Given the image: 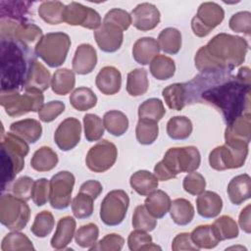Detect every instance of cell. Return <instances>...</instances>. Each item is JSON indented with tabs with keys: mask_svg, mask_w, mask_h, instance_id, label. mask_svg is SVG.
<instances>
[{
	"mask_svg": "<svg viewBox=\"0 0 251 251\" xmlns=\"http://www.w3.org/2000/svg\"><path fill=\"white\" fill-rule=\"evenodd\" d=\"M185 87L186 104L203 103L221 113L226 125L250 113L251 75L249 67H241L236 75L230 70L200 73Z\"/></svg>",
	"mask_w": 251,
	"mask_h": 251,
	"instance_id": "obj_1",
	"label": "cell"
},
{
	"mask_svg": "<svg viewBox=\"0 0 251 251\" xmlns=\"http://www.w3.org/2000/svg\"><path fill=\"white\" fill-rule=\"evenodd\" d=\"M247 51L248 42L243 37L219 33L198 49L194 57L195 67L200 73L233 71L244 62Z\"/></svg>",
	"mask_w": 251,
	"mask_h": 251,
	"instance_id": "obj_2",
	"label": "cell"
},
{
	"mask_svg": "<svg viewBox=\"0 0 251 251\" xmlns=\"http://www.w3.org/2000/svg\"><path fill=\"white\" fill-rule=\"evenodd\" d=\"M1 90H24L29 68L36 60L33 52L23 43L1 39Z\"/></svg>",
	"mask_w": 251,
	"mask_h": 251,
	"instance_id": "obj_3",
	"label": "cell"
},
{
	"mask_svg": "<svg viewBox=\"0 0 251 251\" xmlns=\"http://www.w3.org/2000/svg\"><path fill=\"white\" fill-rule=\"evenodd\" d=\"M201 163L200 152L195 146L173 147L168 149L162 161L154 167L158 180L166 181L175 178L178 174L196 171Z\"/></svg>",
	"mask_w": 251,
	"mask_h": 251,
	"instance_id": "obj_4",
	"label": "cell"
},
{
	"mask_svg": "<svg viewBox=\"0 0 251 251\" xmlns=\"http://www.w3.org/2000/svg\"><path fill=\"white\" fill-rule=\"evenodd\" d=\"M29 146L25 139L13 132L1 136V190L4 191L25 168V157Z\"/></svg>",
	"mask_w": 251,
	"mask_h": 251,
	"instance_id": "obj_5",
	"label": "cell"
},
{
	"mask_svg": "<svg viewBox=\"0 0 251 251\" xmlns=\"http://www.w3.org/2000/svg\"><path fill=\"white\" fill-rule=\"evenodd\" d=\"M44 102V96L38 89H24L21 94L19 90H1L0 104L10 117H20L29 112H39Z\"/></svg>",
	"mask_w": 251,
	"mask_h": 251,
	"instance_id": "obj_6",
	"label": "cell"
},
{
	"mask_svg": "<svg viewBox=\"0 0 251 251\" xmlns=\"http://www.w3.org/2000/svg\"><path fill=\"white\" fill-rule=\"evenodd\" d=\"M70 47L71 39L67 33L49 32L35 44L34 54L50 68H58L65 63Z\"/></svg>",
	"mask_w": 251,
	"mask_h": 251,
	"instance_id": "obj_7",
	"label": "cell"
},
{
	"mask_svg": "<svg viewBox=\"0 0 251 251\" xmlns=\"http://www.w3.org/2000/svg\"><path fill=\"white\" fill-rule=\"evenodd\" d=\"M248 155V143L244 141H228L217 146L209 154L210 167L216 171L241 168Z\"/></svg>",
	"mask_w": 251,
	"mask_h": 251,
	"instance_id": "obj_8",
	"label": "cell"
},
{
	"mask_svg": "<svg viewBox=\"0 0 251 251\" xmlns=\"http://www.w3.org/2000/svg\"><path fill=\"white\" fill-rule=\"evenodd\" d=\"M30 209L26 201L6 193L0 198V223L12 231L22 230L28 223Z\"/></svg>",
	"mask_w": 251,
	"mask_h": 251,
	"instance_id": "obj_9",
	"label": "cell"
},
{
	"mask_svg": "<svg viewBox=\"0 0 251 251\" xmlns=\"http://www.w3.org/2000/svg\"><path fill=\"white\" fill-rule=\"evenodd\" d=\"M129 205V197L126 191L115 189L106 194L100 206V219L106 226H115L123 223Z\"/></svg>",
	"mask_w": 251,
	"mask_h": 251,
	"instance_id": "obj_10",
	"label": "cell"
},
{
	"mask_svg": "<svg viewBox=\"0 0 251 251\" xmlns=\"http://www.w3.org/2000/svg\"><path fill=\"white\" fill-rule=\"evenodd\" d=\"M42 29L35 24L26 22H16L7 19L0 20L1 39H12L26 46L39 41L42 37Z\"/></svg>",
	"mask_w": 251,
	"mask_h": 251,
	"instance_id": "obj_11",
	"label": "cell"
},
{
	"mask_svg": "<svg viewBox=\"0 0 251 251\" xmlns=\"http://www.w3.org/2000/svg\"><path fill=\"white\" fill-rule=\"evenodd\" d=\"M75 176L68 171L55 174L49 180V203L56 210L67 209L72 201Z\"/></svg>",
	"mask_w": 251,
	"mask_h": 251,
	"instance_id": "obj_12",
	"label": "cell"
},
{
	"mask_svg": "<svg viewBox=\"0 0 251 251\" xmlns=\"http://www.w3.org/2000/svg\"><path fill=\"white\" fill-rule=\"evenodd\" d=\"M225 18L224 9L215 2L202 3L191 20V28L198 37L207 36Z\"/></svg>",
	"mask_w": 251,
	"mask_h": 251,
	"instance_id": "obj_13",
	"label": "cell"
},
{
	"mask_svg": "<svg viewBox=\"0 0 251 251\" xmlns=\"http://www.w3.org/2000/svg\"><path fill=\"white\" fill-rule=\"evenodd\" d=\"M118 149L107 139L94 144L86 154V167L94 173H104L110 170L117 161Z\"/></svg>",
	"mask_w": 251,
	"mask_h": 251,
	"instance_id": "obj_14",
	"label": "cell"
},
{
	"mask_svg": "<svg viewBox=\"0 0 251 251\" xmlns=\"http://www.w3.org/2000/svg\"><path fill=\"white\" fill-rule=\"evenodd\" d=\"M64 22L70 25H80L88 29H97L102 25L99 13L77 2H71L64 10Z\"/></svg>",
	"mask_w": 251,
	"mask_h": 251,
	"instance_id": "obj_15",
	"label": "cell"
},
{
	"mask_svg": "<svg viewBox=\"0 0 251 251\" xmlns=\"http://www.w3.org/2000/svg\"><path fill=\"white\" fill-rule=\"evenodd\" d=\"M81 125L75 118L70 117L60 123L54 133V141L62 151L74 149L80 141Z\"/></svg>",
	"mask_w": 251,
	"mask_h": 251,
	"instance_id": "obj_16",
	"label": "cell"
},
{
	"mask_svg": "<svg viewBox=\"0 0 251 251\" xmlns=\"http://www.w3.org/2000/svg\"><path fill=\"white\" fill-rule=\"evenodd\" d=\"M131 25L138 30L148 31L154 29L160 23L161 14L158 8L151 3L138 4L130 14Z\"/></svg>",
	"mask_w": 251,
	"mask_h": 251,
	"instance_id": "obj_17",
	"label": "cell"
},
{
	"mask_svg": "<svg viewBox=\"0 0 251 251\" xmlns=\"http://www.w3.org/2000/svg\"><path fill=\"white\" fill-rule=\"evenodd\" d=\"M94 39L101 51L114 53L121 48L124 40V33L117 26L102 23V25L94 31Z\"/></svg>",
	"mask_w": 251,
	"mask_h": 251,
	"instance_id": "obj_18",
	"label": "cell"
},
{
	"mask_svg": "<svg viewBox=\"0 0 251 251\" xmlns=\"http://www.w3.org/2000/svg\"><path fill=\"white\" fill-rule=\"evenodd\" d=\"M97 64V53L95 48L88 44L82 43L77 46L73 58V71L80 75L90 74Z\"/></svg>",
	"mask_w": 251,
	"mask_h": 251,
	"instance_id": "obj_19",
	"label": "cell"
},
{
	"mask_svg": "<svg viewBox=\"0 0 251 251\" xmlns=\"http://www.w3.org/2000/svg\"><path fill=\"white\" fill-rule=\"evenodd\" d=\"M95 84L103 94L114 95L120 91L122 86L121 72L113 66H106L97 74Z\"/></svg>",
	"mask_w": 251,
	"mask_h": 251,
	"instance_id": "obj_20",
	"label": "cell"
},
{
	"mask_svg": "<svg viewBox=\"0 0 251 251\" xmlns=\"http://www.w3.org/2000/svg\"><path fill=\"white\" fill-rule=\"evenodd\" d=\"M251 139V115L250 113L241 115L226 126L225 130V140L244 141L249 144Z\"/></svg>",
	"mask_w": 251,
	"mask_h": 251,
	"instance_id": "obj_21",
	"label": "cell"
},
{
	"mask_svg": "<svg viewBox=\"0 0 251 251\" xmlns=\"http://www.w3.org/2000/svg\"><path fill=\"white\" fill-rule=\"evenodd\" d=\"M76 223L71 216H65L61 218L57 224L56 231L51 238V246L54 249H66V247L72 242L75 232Z\"/></svg>",
	"mask_w": 251,
	"mask_h": 251,
	"instance_id": "obj_22",
	"label": "cell"
},
{
	"mask_svg": "<svg viewBox=\"0 0 251 251\" xmlns=\"http://www.w3.org/2000/svg\"><path fill=\"white\" fill-rule=\"evenodd\" d=\"M229 201L233 205H240L251 197V178L249 175H238L230 179L226 188Z\"/></svg>",
	"mask_w": 251,
	"mask_h": 251,
	"instance_id": "obj_23",
	"label": "cell"
},
{
	"mask_svg": "<svg viewBox=\"0 0 251 251\" xmlns=\"http://www.w3.org/2000/svg\"><path fill=\"white\" fill-rule=\"evenodd\" d=\"M197 213L205 219H213L220 215L223 209L221 196L211 190L203 191L196 198Z\"/></svg>",
	"mask_w": 251,
	"mask_h": 251,
	"instance_id": "obj_24",
	"label": "cell"
},
{
	"mask_svg": "<svg viewBox=\"0 0 251 251\" xmlns=\"http://www.w3.org/2000/svg\"><path fill=\"white\" fill-rule=\"evenodd\" d=\"M160 46L153 37H141L137 39L132 47V57L136 63L146 66L159 55Z\"/></svg>",
	"mask_w": 251,
	"mask_h": 251,
	"instance_id": "obj_25",
	"label": "cell"
},
{
	"mask_svg": "<svg viewBox=\"0 0 251 251\" xmlns=\"http://www.w3.org/2000/svg\"><path fill=\"white\" fill-rule=\"evenodd\" d=\"M33 3L29 1H0V18L16 22H26Z\"/></svg>",
	"mask_w": 251,
	"mask_h": 251,
	"instance_id": "obj_26",
	"label": "cell"
},
{
	"mask_svg": "<svg viewBox=\"0 0 251 251\" xmlns=\"http://www.w3.org/2000/svg\"><path fill=\"white\" fill-rule=\"evenodd\" d=\"M51 78L50 72L41 63L35 60L29 68L24 89L34 88L43 92L51 86Z\"/></svg>",
	"mask_w": 251,
	"mask_h": 251,
	"instance_id": "obj_27",
	"label": "cell"
},
{
	"mask_svg": "<svg viewBox=\"0 0 251 251\" xmlns=\"http://www.w3.org/2000/svg\"><path fill=\"white\" fill-rule=\"evenodd\" d=\"M11 132L19 135L28 143H35L42 135L41 124L34 119H25L10 125Z\"/></svg>",
	"mask_w": 251,
	"mask_h": 251,
	"instance_id": "obj_28",
	"label": "cell"
},
{
	"mask_svg": "<svg viewBox=\"0 0 251 251\" xmlns=\"http://www.w3.org/2000/svg\"><path fill=\"white\" fill-rule=\"evenodd\" d=\"M158 178L149 171L140 170L133 173L129 178V184L133 190L141 196H148L158 187Z\"/></svg>",
	"mask_w": 251,
	"mask_h": 251,
	"instance_id": "obj_29",
	"label": "cell"
},
{
	"mask_svg": "<svg viewBox=\"0 0 251 251\" xmlns=\"http://www.w3.org/2000/svg\"><path fill=\"white\" fill-rule=\"evenodd\" d=\"M171 202L170 196L165 191L156 189L146 197L144 206L154 218L162 219L169 212Z\"/></svg>",
	"mask_w": 251,
	"mask_h": 251,
	"instance_id": "obj_30",
	"label": "cell"
},
{
	"mask_svg": "<svg viewBox=\"0 0 251 251\" xmlns=\"http://www.w3.org/2000/svg\"><path fill=\"white\" fill-rule=\"evenodd\" d=\"M169 213L175 224L187 226L194 218V207L190 201L184 198H177L171 202Z\"/></svg>",
	"mask_w": 251,
	"mask_h": 251,
	"instance_id": "obj_31",
	"label": "cell"
},
{
	"mask_svg": "<svg viewBox=\"0 0 251 251\" xmlns=\"http://www.w3.org/2000/svg\"><path fill=\"white\" fill-rule=\"evenodd\" d=\"M57 153L48 146H42L37 149L30 160V167L37 172H49L58 164Z\"/></svg>",
	"mask_w": 251,
	"mask_h": 251,
	"instance_id": "obj_32",
	"label": "cell"
},
{
	"mask_svg": "<svg viewBox=\"0 0 251 251\" xmlns=\"http://www.w3.org/2000/svg\"><path fill=\"white\" fill-rule=\"evenodd\" d=\"M75 84V72L67 68L57 70L51 78L52 91L57 95H66L70 93Z\"/></svg>",
	"mask_w": 251,
	"mask_h": 251,
	"instance_id": "obj_33",
	"label": "cell"
},
{
	"mask_svg": "<svg viewBox=\"0 0 251 251\" xmlns=\"http://www.w3.org/2000/svg\"><path fill=\"white\" fill-rule=\"evenodd\" d=\"M103 125L106 130L114 136L124 135L128 128V119L121 111L111 110L104 114Z\"/></svg>",
	"mask_w": 251,
	"mask_h": 251,
	"instance_id": "obj_34",
	"label": "cell"
},
{
	"mask_svg": "<svg viewBox=\"0 0 251 251\" xmlns=\"http://www.w3.org/2000/svg\"><path fill=\"white\" fill-rule=\"evenodd\" d=\"M193 126L185 116H175L167 123V133L174 140H185L192 133Z\"/></svg>",
	"mask_w": 251,
	"mask_h": 251,
	"instance_id": "obj_35",
	"label": "cell"
},
{
	"mask_svg": "<svg viewBox=\"0 0 251 251\" xmlns=\"http://www.w3.org/2000/svg\"><path fill=\"white\" fill-rule=\"evenodd\" d=\"M193 243L200 249H212L219 243L220 239L212 225H201L195 227L190 233Z\"/></svg>",
	"mask_w": 251,
	"mask_h": 251,
	"instance_id": "obj_36",
	"label": "cell"
},
{
	"mask_svg": "<svg viewBox=\"0 0 251 251\" xmlns=\"http://www.w3.org/2000/svg\"><path fill=\"white\" fill-rule=\"evenodd\" d=\"M148 87L149 80L145 69H134L127 74L126 91L130 96H141L147 92Z\"/></svg>",
	"mask_w": 251,
	"mask_h": 251,
	"instance_id": "obj_37",
	"label": "cell"
},
{
	"mask_svg": "<svg viewBox=\"0 0 251 251\" xmlns=\"http://www.w3.org/2000/svg\"><path fill=\"white\" fill-rule=\"evenodd\" d=\"M157 41L165 53L176 55L181 48V33L175 27H167L159 33Z\"/></svg>",
	"mask_w": 251,
	"mask_h": 251,
	"instance_id": "obj_38",
	"label": "cell"
},
{
	"mask_svg": "<svg viewBox=\"0 0 251 251\" xmlns=\"http://www.w3.org/2000/svg\"><path fill=\"white\" fill-rule=\"evenodd\" d=\"M149 70L156 79L167 80L174 76L176 64L172 58L165 55H158L151 61Z\"/></svg>",
	"mask_w": 251,
	"mask_h": 251,
	"instance_id": "obj_39",
	"label": "cell"
},
{
	"mask_svg": "<svg viewBox=\"0 0 251 251\" xmlns=\"http://www.w3.org/2000/svg\"><path fill=\"white\" fill-rule=\"evenodd\" d=\"M163 98L167 106L176 111H181L185 105V87L184 83H173L165 87L162 91Z\"/></svg>",
	"mask_w": 251,
	"mask_h": 251,
	"instance_id": "obj_40",
	"label": "cell"
},
{
	"mask_svg": "<svg viewBox=\"0 0 251 251\" xmlns=\"http://www.w3.org/2000/svg\"><path fill=\"white\" fill-rule=\"evenodd\" d=\"M65 7L61 1H44L38 7V15L49 25H59L64 22Z\"/></svg>",
	"mask_w": 251,
	"mask_h": 251,
	"instance_id": "obj_41",
	"label": "cell"
},
{
	"mask_svg": "<svg viewBox=\"0 0 251 251\" xmlns=\"http://www.w3.org/2000/svg\"><path fill=\"white\" fill-rule=\"evenodd\" d=\"M70 103L72 107L77 111L83 112L93 108L97 104V96L88 87H77L70 96Z\"/></svg>",
	"mask_w": 251,
	"mask_h": 251,
	"instance_id": "obj_42",
	"label": "cell"
},
{
	"mask_svg": "<svg viewBox=\"0 0 251 251\" xmlns=\"http://www.w3.org/2000/svg\"><path fill=\"white\" fill-rule=\"evenodd\" d=\"M165 114L166 110L164 104L158 98H149L138 107V117L141 120H149L158 123Z\"/></svg>",
	"mask_w": 251,
	"mask_h": 251,
	"instance_id": "obj_43",
	"label": "cell"
},
{
	"mask_svg": "<svg viewBox=\"0 0 251 251\" xmlns=\"http://www.w3.org/2000/svg\"><path fill=\"white\" fill-rule=\"evenodd\" d=\"M158 134V123L149 120H138L135 127V136L138 143L142 145H150L155 142Z\"/></svg>",
	"mask_w": 251,
	"mask_h": 251,
	"instance_id": "obj_44",
	"label": "cell"
},
{
	"mask_svg": "<svg viewBox=\"0 0 251 251\" xmlns=\"http://www.w3.org/2000/svg\"><path fill=\"white\" fill-rule=\"evenodd\" d=\"M2 251H20L34 250V246L30 239L20 231H12L4 236L1 243Z\"/></svg>",
	"mask_w": 251,
	"mask_h": 251,
	"instance_id": "obj_45",
	"label": "cell"
},
{
	"mask_svg": "<svg viewBox=\"0 0 251 251\" xmlns=\"http://www.w3.org/2000/svg\"><path fill=\"white\" fill-rule=\"evenodd\" d=\"M212 226L220 241L236 238L238 236L239 230L237 224L229 216H222L218 218L217 220H215Z\"/></svg>",
	"mask_w": 251,
	"mask_h": 251,
	"instance_id": "obj_46",
	"label": "cell"
},
{
	"mask_svg": "<svg viewBox=\"0 0 251 251\" xmlns=\"http://www.w3.org/2000/svg\"><path fill=\"white\" fill-rule=\"evenodd\" d=\"M55 226L54 217L49 211L39 212L33 221V224L30 227V231L39 238H44L51 233Z\"/></svg>",
	"mask_w": 251,
	"mask_h": 251,
	"instance_id": "obj_47",
	"label": "cell"
},
{
	"mask_svg": "<svg viewBox=\"0 0 251 251\" xmlns=\"http://www.w3.org/2000/svg\"><path fill=\"white\" fill-rule=\"evenodd\" d=\"M128 249L131 251L137 250H161V247L154 244L151 235L147 231L135 229L131 231L127 237Z\"/></svg>",
	"mask_w": 251,
	"mask_h": 251,
	"instance_id": "obj_48",
	"label": "cell"
},
{
	"mask_svg": "<svg viewBox=\"0 0 251 251\" xmlns=\"http://www.w3.org/2000/svg\"><path fill=\"white\" fill-rule=\"evenodd\" d=\"M84 135L87 141H98L104 134V125L101 118L95 114H85L83 117Z\"/></svg>",
	"mask_w": 251,
	"mask_h": 251,
	"instance_id": "obj_49",
	"label": "cell"
},
{
	"mask_svg": "<svg viewBox=\"0 0 251 251\" xmlns=\"http://www.w3.org/2000/svg\"><path fill=\"white\" fill-rule=\"evenodd\" d=\"M99 236V228L95 224L83 225L75 233V241L81 248H91L96 244Z\"/></svg>",
	"mask_w": 251,
	"mask_h": 251,
	"instance_id": "obj_50",
	"label": "cell"
},
{
	"mask_svg": "<svg viewBox=\"0 0 251 251\" xmlns=\"http://www.w3.org/2000/svg\"><path fill=\"white\" fill-rule=\"evenodd\" d=\"M94 199L89 195L78 192L72 201V211L76 219H87L93 214Z\"/></svg>",
	"mask_w": 251,
	"mask_h": 251,
	"instance_id": "obj_51",
	"label": "cell"
},
{
	"mask_svg": "<svg viewBox=\"0 0 251 251\" xmlns=\"http://www.w3.org/2000/svg\"><path fill=\"white\" fill-rule=\"evenodd\" d=\"M157 226V220L145 208L144 205H138L132 215V226L135 229L152 231Z\"/></svg>",
	"mask_w": 251,
	"mask_h": 251,
	"instance_id": "obj_52",
	"label": "cell"
},
{
	"mask_svg": "<svg viewBox=\"0 0 251 251\" xmlns=\"http://www.w3.org/2000/svg\"><path fill=\"white\" fill-rule=\"evenodd\" d=\"M103 23L117 26L122 31L126 30L131 25V17L126 11L119 8H114L108 11L103 19Z\"/></svg>",
	"mask_w": 251,
	"mask_h": 251,
	"instance_id": "obj_53",
	"label": "cell"
},
{
	"mask_svg": "<svg viewBox=\"0 0 251 251\" xmlns=\"http://www.w3.org/2000/svg\"><path fill=\"white\" fill-rule=\"evenodd\" d=\"M228 25L231 30L241 32L249 36L251 32V13L248 11H242L233 14L229 19Z\"/></svg>",
	"mask_w": 251,
	"mask_h": 251,
	"instance_id": "obj_54",
	"label": "cell"
},
{
	"mask_svg": "<svg viewBox=\"0 0 251 251\" xmlns=\"http://www.w3.org/2000/svg\"><path fill=\"white\" fill-rule=\"evenodd\" d=\"M182 186L187 193L191 195H199L205 190L206 180L201 174L194 171L185 176L182 181Z\"/></svg>",
	"mask_w": 251,
	"mask_h": 251,
	"instance_id": "obj_55",
	"label": "cell"
},
{
	"mask_svg": "<svg viewBox=\"0 0 251 251\" xmlns=\"http://www.w3.org/2000/svg\"><path fill=\"white\" fill-rule=\"evenodd\" d=\"M125 239L118 233L106 234L102 239L96 242L89 250H100V251H120L124 247Z\"/></svg>",
	"mask_w": 251,
	"mask_h": 251,
	"instance_id": "obj_56",
	"label": "cell"
},
{
	"mask_svg": "<svg viewBox=\"0 0 251 251\" xmlns=\"http://www.w3.org/2000/svg\"><path fill=\"white\" fill-rule=\"evenodd\" d=\"M65 111V104L62 101H50L42 106L38 112V118L43 123H51Z\"/></svg>",
	"mask_w": 251,
	"mask_h": 251,
	"instance_id": "obj_57",
	"label": "cell"
},
{
	"mask_svg": "<svg viewBox=\"0 0 251 251\" xmlns=\"http://www.w3.org/2000/svg\"><path fill=\"white\" fill-rule=\"evenodd\" d=\"M33 184L34 180L31 177L27 176H20L12 186V193L25 201H28L31 199Z\"/></svg>",
	"mask_w": 251,
	"mask_h": 251,
	"instance_id": "obj_58",
	"label": "cell"
},
{
	"mask_svg": "<svg viewBox=\"0 0 251 251\" xmlns=\"http://www.w3.org/2000/svg\"><path fill=\"white\" fill-rule=\"evenodd\" d=\"M31 199L33 203L38 207L47 203L49 200V180L47 178L41 177L34 180Z\"/></svg>",
	"mask_w": 251,
	"mask_h": 251,
	"instance_id": "obj_59",
	"label": "cell"
},
{
	"mask_svg": "<svg viewBox=\"0 0 251 251\" xmlns=\"http://www.w3.org/2000/svg\"><path fill=\"white\" fill-rule=\"evenodd\" d=\"M172 249L174 251H181V250H193L197 251L199 248L193 243L191 239V235L188 232L178 233L173 240Z\"/></svg>",
	"mask_w": 251,
	"mask_h": 251,
	"instance_id": "obj_60",
	"label": "cell"
},
{
	"mask_svg": "<svg viewBox=\"0 0 251 251\" xmlns=\"http://www.w3.org/2000/svg\"><path fill=\"white\" fill-rule=\"evenodd\" d=\"M102 190H103L102 184L98 180H94V179H89L84 181L79 187V192L89 195L94 200L102 193Z\"/></svg>",
	"mask_w": 251,
	"mask_h": 251,
	"instance_id": "obj_61",
	"label": "cell"
},
{
	"mask_svg": "<svg viewBox=\"0 0 251 251\" xmlns=\"http://www.w3.org/2000/svg\"><path fill=\"white\" fill-rule=\"evenodd\" d=\"M250 213H251V205L248 204L244 209H242L240 215H239V226L241 229L246 232H251V220H250Z\"/></svg>",
	"mask_w": 251,
	"mask_h": 251,
	"instance_id": "obj_62",
	"label": "cell"
}]
</instances>
